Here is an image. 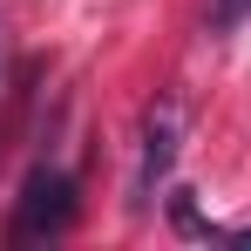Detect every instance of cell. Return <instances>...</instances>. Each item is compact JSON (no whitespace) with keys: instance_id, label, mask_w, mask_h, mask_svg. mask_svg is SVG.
<instances>
[{"instance_id":"obj_1","label":"cell","mask_w":251,"mask_h":251,"mask_svg":"<svg viewBox=\"0 0 251 251\" xmlns=\"http://www.w3.org/2000/svg\"><path fill=\"white\" fill-rule=\"evenodd\" d=\"M75 224V176L68 170H27V183H21V197H14V224H7V238L14 245H41V238H61Z\"/></svg>"},{"instance_id":"obj_2","label":"cell","mask_w":251,"mask_h":251,"mask_svg":"<svg viewBox=\"0 0 251 251\" xmlns=\"http://www.w3.org/2000/svg\"><path fill=\"white\" fill-rule=\"evenodd\" d=\"M170 163H176V109L170 102H156L150 109V123H143V170H136V210L156 197V183L170 176Z\"/></svg>"},{"instance_id":"obj_3","label":"cell","mask_w":251,"mask_h":251,"mask_svg":"<svg viewBox=\"0 0 251 251\" xmlns=\"http://www.w3.org/2000/svg\"><path fill=\"white\" fill-rule=\"evenodd\" d=\"M170 224H176L183 238H210V224H204V210H197L190 190H170Z\"/></svg>"},{"instance_id":"obj_4","label":"cell","mask_w":251,"mask_h":251,"mask_svg":"<svg viewBox=\"0 0 251 251\" xmlns=\"http://www.w3.org/2000/svg\"><path fill=\"white\" fill-rule=\"evenodd\" d=\"M245 14H251V0H210V34H231Z\"/></svg>"},{"instance_id":"obj_5","label":"cell","mask_w":251,"mask_h":251,"mask_svg":"<svg viewBox=\"0 0 251 251\" xmlns=\"http://www.w3.org/2000/svg\"><path fill=\"white\" fill-rule=\"evenodd\" d=\"M0 88H7V27H0Z\"/></svg>"}]
</instances>
